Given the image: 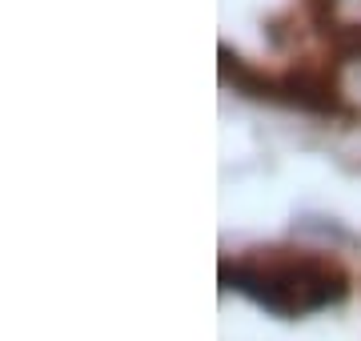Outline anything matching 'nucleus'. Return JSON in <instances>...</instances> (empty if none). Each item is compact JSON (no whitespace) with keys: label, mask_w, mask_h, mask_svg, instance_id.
<instances>
[{"label":"nucleus","mask_w":361,"mask_h":341,"mask_svg":"<svg viewBox=\"0 0 361 341\" xmlns=\"http://www.w3.org/2000/svg\"><path fill=\"white\" fill-rule=\"evenodd\" d=\"M225 285L249 293L257 305L281 317L313 314L334 305L345 293V273L325 253H253L237 261H221Z\"/></svg>","instance_id":"1"},{"label":"nucleus","mask_w":361,"mask_h":341,"mask_svg":"<svg viewBox=\"0 0 361 341\" xmlns=\"http://www.w3.org/2000/svg\"><path fill=\"white\" fill-rule=\"evenodd\" d=\"M277 80H281V101L297 105L301 113H313V117H337V113H345L341 77L329 73V68L297 65V68H285Z\"/></svg>","instance_id":"2"},{"label":"nucleus","mask_w":361,"mask_h":341,"mask_svg":"<svg viewBox=\"0 0 361 341\" xmlns=\"http://www.w3.org/2000/svg\"><path fill=\"white\" fill-rule=\"evenodd\" d=\"M221 80L233 85L237 92L253 97V101H281V80L253 68L241 56H229V49H221Z\"/></svg>","instance_id":"3"}]
</instances>
